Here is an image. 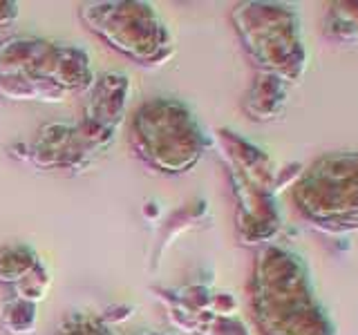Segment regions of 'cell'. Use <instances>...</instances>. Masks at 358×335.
<instances>
[{
    "instance_id": "obj_10",
    "label": "cell",
    "mask_w": 358,
    "mask_h": 335,
    "mask_svg": "<svg viewBox=\"0 0 358 335\" xmlns=\"http://www.w3.org/2000/svg\"><path fill=\"white\" fill-rule=\"evenodd\" d=\"M289 85L280 76L257 72L253 85L244 96V112L253 121H273L287 105Z\"/></svg>"
},
{
    "instance_id": "obj_2",
    "label": "cell",
    "mask_w": 358,
    "mask_h": 335,
    "mask_svg": "<svg viewBox=\"0 0 358 335\" xmlns=\"http://www.w3.org/2000/svg\"><path fill=\"white\" fill-rule=\"evenodd\" d=\"M130 141L134 154L162 174H184L210 148L197 117L177 98H150L134 112Z\"/></svg>"
},
{
    "instance_id": "obj_9",
    "label": "cell",
    "mask_w": 358,
    "mask_h": 335,
    "mask_svg": "<svg viewBox=\"0 0 358 335\" xmlns=\"http://www.w3.org/2000/svg\"><path fill=\"white\" fill-rule=\"evenodd\" d=\"M94 70L85 50L76 45L56 43L52 59V83L61 87L65 94L87 92L94 85Z\"/></svg>"
},
{
    "instance_id": "obj_15",
    "label": "cell",
    "mask_w": 358,
    "mask_h": 335,
    "mask_svg": "<svg viewBox=\"0 0 358 335\" xmlns=\"http://www.w3.org/2000/svg\"><path fill=\"white\" fill-rule=\"evenodd\" d=\"M54 335H115L112 327L92 313H74L59 324Z\"/></svg>"
},
{
    "instance_id": "obj_4",
    "label": "cell",
    "mask_w": 358,
    "mask_h": 335,
    "mask_svg": "<svg viewBox=\"0 0 358 335\" xmlns=\"http://www.w3.org/2000/svg\"><path fill=\"white\" fill-rule=\"evenodd\" d=\"M294 204L320 230H358V150L318 156L294 184Z\"/></svg>"
},
{
    "instance_id": "obj_7",
    "label": "cell",
    "mask_w": 358,
    "mask_h": 335,
    "mask_svg": "<svg viewBox=\"0 0 358 335\" xmlns=\"http://www.w3.org/2000/svg\"><path fill=\"white\" fill-rule=\"evenodd\" d=\"M90 98L83 110V119L76 123L78 134L96 154L115 141V134L123 123L130 100V76L123 72H103L94 78L87 89Z\"/></svg>"
},
{
    "instance_id": "obj_17",
    "label": "cell",
    "mask_w": 358,
    "mask_h": 335,
    "mask_svg": "<svg viewBox=\"0 0 358 335\" xmlns=\"http://www.w3.org/2000/svg\"><path fill=\"white\" fill-rule=\"evenodd\" d=\"M132 315H134V306L132 304H112V306H108L103 313H101V320H103L108 327L115 329L117 324L128 322Z\"/></svg>"
},
{
    "instance_id": "obj_18",
    "label": "cell",
    "mask_w": 358,
    "mask_h": 335,
    "mask_svg": "<svg viewBox=\"0 0 358 335\" xmlns=\"http://www.w3.org/2000/svg\"><path fill=\"white\" fill-rule=\"evenodd\" d=\"M18 14H20L18 3H11V0H0V27L14 22L18 18Z\"/></svg>"
},
{
    "instance_id": "obj_5",
    "label": "cell",
    "mask_w": 358,
    "mask_h": 335,
    "mask_svg": "<svg viewBox=\"0 0 358 335\" xmlns=\"http://www.w3.org/2000/svg\"><path fill=\"white\" fill-rule=\"evenodd\" d=\"M81 20L101 40L130 61L162 67L175 56L173 31L150 3L103 0L81 5Z\"/></svg>"
},
{
    "instance_id": "obj_1",
    "label": "cell",
    "mask_w": 358,
    "mask_h": 335,
    "mask_svg": "<svg viewBox=\"0 0 358 335\" xmlns=\"http://www.w3.org/2000/svg\"><path fill=\"white\" fill-rule=\"evenodd\" d=\"M251 306L262 335H336L305 260L285 246L266 244L257 253Z\"/></svg>"
},
{
    "instance_id": "obj_12",
    "label": "cell",
    "mask_w": 358,
    "mask_h": 335,
    "mask_svg": "<svg viewBox=\"0 0 358 335\" xmlns=\"http://www.w3.org/2000/svg\"><path fill=\"white\" fill-rule=\"evenodd\" d=\"M0 327L11 335H31L38 327V304L16 295L0 304Z\"/></svg>"
},
{
    "instance_id": "obj_13",
    "label": "cell",
    "mask_w": 358,
    "mask_h": 335,
    "mask_svg": "<svg viewBox=\"0 0 358 335\" xmlns=\"http://www.w3.org/2000/svg\"><path fill=\"white\" fill-rule=\"evenodd\" d=\"M41 262L36 251L27 244H7L0 248V282L14 286Z\"/></svg>"
},
{
    "instance_id": "obj_11",
    "label": "cell",
    "mask_w": 358,
    "mask_h": 335,
    "mask_svg": "<svg viewBox=\"0 0 358 335\" xmlns=\"http://www.w3.org/2000/svg\"><path fill=\"white\" fill-rule=\"evenodd\" d=\"M324 36L336 43H358V3H331L322 18Z\"/></svg>"
},
{
    "instance_id": "obj_16",
    "label": "cell",
    "mask_w": 358,
    "mask_h": 335,
    "mask_svg": "<svg viewBox=\"0 0 358 335\" xmlns=\"http://www.w3.org/2000/svg\"><path fill=\"white\" fill-rule=\"evenodd\" d=\"M195 206L197 204H188V208H182L175 217H171L164 223V228L159 230V248H157L155 257H162L166 244L173 241L177 237V232L190 228V221H199L201 219V215L206 212V204H204V201H199V208H195Z\"/></svg>"
},
{
    "instance_id": "obj_8",
    "label": "cell",
    "mask_w": 358,
    "mask_h": 335,
    "mask_svg": "<svg viewBox=\"0 0 358 335\" xmlns=\"http://www.w3.org/2000/svg\"><path fill=\"white\" fill-rule=\"evenodd\" d=\"M96 152L83 141L76 123H48L27 143V161L38 170H61L81 174L94 163Z\"/></svg>"
},
{
    "instance_id": "obj_20",
    "label": "cell",
    "mask_w": 358,
    "mask_h": 335,
    "mask_svg": "<svg viewBox=\"0 0 358 335\" xmlns=\"http://www.w3.org/2000/svg\"><path fill=\"white\" fill-rule=\"evenodd\" d=\"M139 335H166V333H162V331H143Z\"/></svg>"
},
{
    "instance_id": "obj_6",
    "label": "cell",
    "mask_w": 358,
    "mask_h": 335,
    "mask_svg": "<svg viewBox=\"0 0 358 335\" xmlns=\"http://www.w3.org/2000/svg\"><path fill=\"white\" fill-rule=\"evenodd\" d=\"M56 43L14 36L0 43V96L7 100L61 103L67 94L52 83Z\"/></svg>"
},
{
    "instance_id": "obj_19",
    "label": "cell",
    "mask_w": 358,
    "mask_h": 335,
    "mask_svg": "<svg viewBox=\"0 0 358 335\" xmlns=\"http://www.w3.org/2000/svg\"><path fill=\"white\" fill-rule=\"evenodd\" d=\"M143 217L148 221H157L159 219V204H155V201H148V204L143 206Z\"/></svg>"
},
{
    "instance_id": "obj_3",
    "label": "cell",
    "mask_w": 358,
    "mask_h": 335,
    "mask_svg": "<svg viewBox=\"0 0 358 335\" xmlns=\"http://www.w3.org/2000/svg\"><path fill=\"white\" fill-rule=\"evenodd\" d=\"M231 20L244 52L260 72L300 83L307 72L309 52L302 38L300 16L282 3H242L233 9Z\"/></svg>"
},
{
    "instance_id": "obj_14",
    "label": "cell",
    "mask_w": 358,
    "mask_h": 335,
    "mask_svg": "<svg viewBox=\"0 0 358 335\" xmlns=\"http://www.w3.org/2000/svg\"><path fill=\"white\" fill-rule=\"evenodd\" d=\"M50 284H52V275L48 271V266H45V262L41 260L25 277L18 279L11 288H14L16 297L34 302V304H41V302L45 299V295H48Z\"/></svg>"
}]
</instances>
